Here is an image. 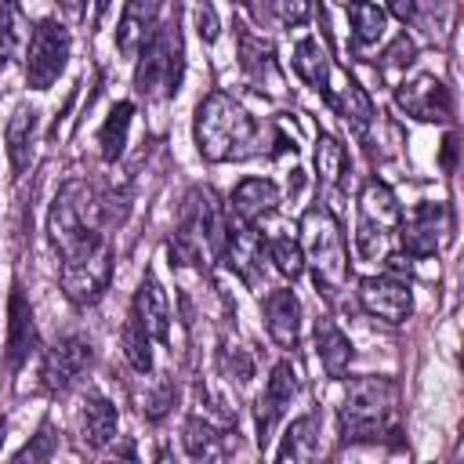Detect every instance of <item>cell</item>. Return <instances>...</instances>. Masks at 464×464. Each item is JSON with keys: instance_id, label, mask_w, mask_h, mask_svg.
Masks as SVG:
<instances>
[{"instance_id": "cell-1", "label": "cell", "mask_w": 464, "mask_h": 464, "mask_svg": "<svg viewBox=\"0 0 464 464\" xmlns=\"http://www.w3.org/2000/svg\"><path fill=\"white\" fill-rule=\"evenodd\" d=\"M257 134L254 116L225 91H210L196 109V149L210 163L254 156Z\"/></svg>"}, {"instance_id": "cell-2", "label": "cell", "mask_w": 464, "mask_h": 464, "mask_svg": "<svg viewBox=\"0 0 464 464\" xmlns=\"http://www.w3.org/2000/svg\"><path fill=\"white\" fill-rule=\"evenodd\" d=\"M185 72V44L178 29V14L160 22L149 40L138 51V69H134V91L145 102H167L178 94Z\"/></svg>"}, {"instance_id": "cell-3", "label": "cell", "mask_w": 464, "mask_h": 464, "mask_svg": "<svg viewBox=\"0 0 464 464\" xmlns=\"http://www.w3.org/2000/svg\"><path fill=\"white\" fill-rule=\"evenodd\" d=\"M399 388L388 377H355L341 399V439L344 442H377L388 431L395 413Z\"/></svg>"}, {"instance_id": "cell-4", "label": "cell", "mask_w": 464, "mask_h": 464, "mask_svg": "<svg viewBox=\"0 0 464 464\" xmlns=\"http://www.w3.org/2000/svg\"><path fill=\"white\" fill-rule=\"evenodd\" d=\"M47 236L62 257L87 246L91 239L105 236L102 232V203L87 181H65L58 188L51 214H47Z\"/></svg>"}, {"instance_id": "cell-5", "label": "cell", "mask_w": 464, "mask_h": 464, "mask_svg": "<svg viewBox=\"0 0 464 464\" xmlns=\"http://www.w3.org/2000/svg\"><path fill=\"white\" fill-rule=\"evenodd\" d=\"M225 243V218L210 188H192L185 196L181 225L170 239V265H203V257H218Z\"/></svg>"}, {"instance_id": "cell-6", "label": "cell", "mask_w": 464, "mask_h": 464, "mask_svg": "<svg viewBox=\"0 0 464 464\" xmlns=\"http://www.w3.org/2000/svg\"><path fill=\"white\" fill-rule=\"evenodd\" d=\"M301 254L315 272L319 286H341L348 279V254H344V236L330 207L315 203L301 214Z\"/></svg>"}, {"instance_id": "cell-7", "label": "cell", "mask_w": 464, "mask_h": 464, "mask_svg": "<svg viewBox=\"0 0 464 464\" xmlns=\"http://www.w3.org/2000/svg\"><path fill=\"white\" fill-rule=\"evenodd\" d=\"M112 279V246L105 236L62 257V290L72 304H94Z\"/></svg>"}, {"instance_id": "cell-8", "label": "cell", "mask_w": 464, "mask_h": 464, "mask_svg": "<svg viewBox=\"0 0 464 464\" xmlns=\"http://www.w3.org/2000/svg\"><path fill=\"white\" fill-rule=\"evenodd\" d=\"M402 207L395 192L384 181H366L359 192V232H355V250L359 257H377L384 254V239L392 228H399Z\"/></svg>"}, {"instance_id": "cell-9", "label": "cell", "mask_w": 464, "mask_h": 464, "mask_svg": "<svg viewBox=\"0 0 464 464\" xmlns=\"http://www.w3.org/2000/svg\"><path fill=\"white\" fill-rule=\"evenodd\" d=\"M69 29L54 18H44L29 44H25V83L33 91H47L62 72H65V62H69Z\"/></svg>"}, {"instance_id": "cell-10", "label": "cell", "mask_w": 464, "mask_h": 464, "mask_svg": "<svg viewBox=\"0 0 464 464\" xmlns=\"http://www.w3.org/2000/svg\"><path fill=\"white\" fill-rule=\"evenodd\" d=\"M395 102L406 116H413L420 123H446L453 116L450 87L435 72H417L413 80H402L395 87Z\"/></svg>"}, {"instance_id": "cell-11", "label": "cell", "mask_w": 464, "mask_h": 464, "mask_svg": "<svg viewBox=\"0 0 464 464\" xmlns=\"http://www.w3.org/2000/svg\"><path fill=\"white\" fill-rule=\"evenodd\" d=\"M450 236V210L442 203H417L406 221H399V243L410 257H431Z\"/></svg>"}, {"instance_id": "cell-12", "label": "cell", "mask_w": 464, "mask_h": 464, "mask_svg": "<svg viewBox=\"0 0 464 464\" xmlns=\"http://www.w3.org/2000/svg\"><path fill=\"white\" fill-rule=\"evenodd\" d=\"M359 304L384 323H406L413 312V294L410 283L395 279V276H366L359 283Z\"/></svg>"}, {"instance_id": "cell-13", "label": "cell", "mask_w": 464, "mask_h": 464, "mask_svg": "<svg viewBox=\"0 0 464 464\" xmlns=\"http://www.w3.org/2000/svg\"><path fill=\"white\" fill-rule=\"evenodd\" d=\"M91 362V341L80 337V334H69L62 341H54L47 352H44V366H40V377H44V388L47 392H65Z\"/></svg>"}, {"instance_id": "cell-14", "label": "cell", "mask_w": 464, "mask_h": 464, "mask_svg": "<svg viewBox=\"0 0 464 464\" xmlns=\"http://www.w3.org/2000/svg\"><path fill=\"white\" fill-rule=\"evenodd\" d=\"M294 395H297V370H294L290 362H279V366L272 370V377H268L261 399H257V410H254V417H257V442H261V446L268 442L272 428L283 420V413H286V406H290Z\"/></svg>"}, {"instance_id": "cell-15", "label": "cell", "mask_w": 464, "mask_h": 464, "mask_svg": "<svg viewBox=\"0 0 464 464\" xmlns=\"http://www.w3.org/2000/svg\"><path fill=\"white\" fill-rule=\"evenodd\" d=\"M221 254H225V261H228L250 286L261 283V254H265V239L254 232V225H246V221H239V218L228 221V225H225Z\"/></svg>"}, {"instance_id": "cell-16", "label": "cell", "mask_w": 464, "mask_h": 464, "mask_svg": "<svg viewBox=\"0 0 464 464\" xmlns=\"http://www.w3.org/2000/svg\"><path fill=\"white\" fill-rule=\"evenodd\" d=\"M130 319L152 337V341H167L170 334V304L167 294L160 286V279L152 272H145V279L134 290V304H130Z\"/></svg>"}, {"instance_id": "cell-17", "label": "cell", "mask_w": 464, "mask_h": 464, "mask_svg": "<svg viewBox=\"0 0 464 464\" xmlns=\"http://www.w3.org/2000/svg\"><path fill=\"white\" fill-rule=\"evenodd\" d=\"M36 348V323H33V308L25 301V294L14 286L11 290V301H7V344H4V355H7V370H18Z\"/></svg>"}, {"instance_id": "cell-18", "label": "cell", "mask_w": 464, "mask_h": 464, "mask_svg": "<svg viewBox=\"0 0 464 464\" xmlns=\"http://www.w3.org/2000/svg\"><path fill=\"white\" fill-rule=\"evenodd\" d=\"M116 424H120V413H116V406L105 395H87L80 402L76 435H80L83 450H105L116 439Z\"/></svg>"}, {"instance_id": "cell-19", "label": "cell", "mask_w": 464, "mask_h": 464, "mask_svg": "<svg viewBox=\"0 0 464 464\" xmlns=\"http://www.w3.org/2000/svg\"><path fill=\"white\" fill-rule=\"evenodd\" d=\"M265 330L279 348H294L301 337V301L294 290L279 286L265 294Z\"/></svg>"}, {"instance_id": "cell-20", "label": "cell", "mask_w": 464, "mask_h": 464, "mask_svg": "<svg viewBox=\"0 0 464 464\" xmlns=\"http://www.w3.org/2000/svg\"><path fill=\"white\" fill-rule=\"evenodd\" d=\"M163 0H127L120 25H116V47L123 58H138L141 44L149 40V33L156 29V14H160Z\"/></svg>"}, {"instance_id": "cell-21", "label": "cell", "mask_w": 464, "mask_h": 464, "mask_svg": "<svg viewBox=\"0 0 464 464\" xmlns=\"http://www.w3.org/2000/svg\"><path fill=\"white\" fill-rule=\"evenodd\" d=\"M228 203H232V218H239L246 225H257L261 218H268L279 207V188L268 178H243Z\"/></svg>"}, {"instance_id": "cell-22", "label": "cell", "mask_w": 464, "mask_h": 464, "mask_svg": "<svg viewBox=\"0 0 464 464\" xmlns=\"http://www.w3.org/2000/svg\"><path fill=\"white\" fill-rule=\"evenodd\" d=\"M323 94L330 98V105L337 109V116H341L355 134H366V130H370V123H373V102H370V94H366L348 72L341 76L337 87H326Z\"/></svg>"}, {"instance_id": "cell-23", "label": "cell", "mask_w": 464, "mask_h": 464, "mask_svg": "<svg viewBox=\"0 0 464 464\" xmlns=\"http://www.w3.org/2000/svg\"><path fill=\"white\" fill-rule=\"evenodd\" d=\"M4 141H7V156H11V170L22 174L33 160V141H36V109L18 105L4 127Z\"/></svg>"}, {"instance_id": "cell-24", "label": "cell", "mask_w": 464, "mask_h": 464, "mask_svg": "<svg viewBox=\"0 0 464 464\" xmlns=\"http://www.w3.org/2000/svg\"><path fill=\"white\" fill-rule=\"evenodd\" d=\"M315 352H319V362H323V370H326L330 377H341V373L348 370L352 355H355L348 334H341L330 319L315 323Z\"/></svg>"}, {"instance_id": "cell-25", "label": "cell", "mask_w": 464, "mask_h": 464, "mask_svg": "<svg viewBox=\"0 0 464 464\" xmlns=\"http://www.w3.org/2000/svg\"><path fill=\"white\" fill-rule=\"evenodd\" d=\"M294 72L308 87H315V91H326L330 87V58H326V51H323L319 40L308 36V40H301L294 47Z\"/></svg>"}, {"instance_id": "cell-26", "label": "cell", "mask_w": 464, "mask_h": 464, "mask_svg": "<svg viewBox=\"0 0 464 464\" xmlns=\"http://www.w3.org/2000/svg\"><path fill=\"white\" fill-rule=\"evenodd\" d=\"M130 116H134V105L130 102H116L109 120L102 123V134H98V145H102V160L105 163H116L127 149V130H130Z\"/></svg>"}, {"instance_id": "cell-27", "label": "cell", "mask_w": 464, "mask_h": 464, "mask_svg": "<svg viewBox=\"0 0 464 464\" xmlns=\"http://www.w3.org/2000/svg\"><path fill=\"white\" fill-rule=\"evenodd\" d=\"M319 450V431H315V417H297L286 435L283 446L276 450V460H308Z\"/></svg>"}, {"instance_id": "cell-28", "label": "cell", "mask_w": 464, "mask_h": 464, "mask_svg": "<svg viewBox=\"0 0 464 464\" xmlns=\"http://www.w3.org/2000/svg\"><path fill=\"white\" fill-rule=\"evenodd\" d=\"M315 174L323 185H341L348 174V152L334 134L315 138Z\"/></svg>"}, {"instance_id": "cell-29", "label": "cell", "mask_w": 464, "mask_h": 464, "mask_svg": "<svg viewBox=\"0 0 464 464\" xmlns=\"http://www.w3.org/2000/svg\"><path fill=\"white\" fill-rule=\"evenodd\" d=\"M348 22L355 33V44H377L384 36V11L370 0H348Z\"/></svg>"}, {"instance_id": "cell-30", "label": "cell", "mask_w": 464, "mask_h": 464, "mask_svg": "<svg viewBox=\"0 0 464 464\" xmlns=\"http://www.w3.org/2000/svg\"><path fill=\"white\" fill-rule=\"evenodd\" d=\"M25 40H29V33H25L22 7H18L14 0H4V4H0V65H4L7 58H14Z\"/></svg>"}, {"instance_id": "cell-31", "label": "cell", "mask_w": 464, "mask_h": 464, "mask_svg": "<svg viewBox=\"0 0 464 464\" xmlns=\"http://www.w3.org/2000/svg\"><path fill=\"white\" fill-rule=\"evenodd\" d=\"M120 341H123L127 362H130L138 373H149V370H152V337H149L134 319H127V326L120 330Z\"/></svg>"}, {"instance_id": "cell-32", "label": "cell", "mask_w": 464, "mask_h": 464, "mask_svg": "<svg viewBox=\"0 0 464 464\" xmlns=\"http://www.w3.org/2000/svg\"><path fill=\"white\" fill-rule=\"evenodd\" d=\"M185 450H188V457H218L221 453V442H225V435L214 428V424H207V420H199V417H192L188 424H185Z\"/></svg>"}, {"instance_id": "cell-33", "label": "cell", "mask_w": 464, "mask_h": 464, "mask_svg": "<svg viewBox=\"0 0 464 464\" xmlns=\"http://www.w3.org/2000/svg\"><path fill=\"white\" fill-rule=\"evenodd\" d=\"M268 257H272L276 272H279V276H286V279H297V276L304 272L301 243H297V239H290V236H276V239L268 243Z\"/></svg>"}, {"instance_id": "cell-34", "label": "cell", "mask_w": 464, "mask_h": 464, "mask_svg": "<svg viewBox=\"0 0 464 464\" xmlns=\"http://www.w3.org/2000/svg\"><path fill=\"white\" fill-rule=\"evenodd\" d=\"M239 58H243V69H246L254 80H261V72H272V76H276V62H272V47H268V44H261V40H254V36H243Z\"/></svg>"}, {"instance_id": "cell-35", "label": "cell", "mask_w": 464, "mask_h": 464, "mask_svg": "<svg viewBox=\"0 0 464 464\" xmlns=\"http://www.w3.org/2000/svg\"><path fill=\"white\" fill-rule=\"evenodd\" d=\"M272 11L283 25H301L312 14V0H272Z\"/></svg>"}, {"instance_id": "cell-36", "label": "cell", "mask_w": 464, "mask_h": 464, "mask_svg": "<svg viewBox=\"0 0 464 464\" xmlns=\"http://www.w3.org/2000/svg\"><path fill=\"white\" fill-rule=\"evenodd\" d=\"M218 14H214V7H210V0H199L196 4V33L207 40V44H214L218 40Z\"/></svg>"}, {"instance_id": "cell-37", "label": "cell", "mask_w": 464, "mask_h": 464, "mask_svg": "<svg viewBox=\"0 0 464 464\" xmlns=\"http://www.w3.org/2000/svg\"><path fill=\"white\" fill-rule=\"evenodd\" d=\"M413 54H417L413 40L399 36V40L388 47V54H384V69H402V65H410V62H413Z\"/></svg>"}, {"instance_id": "cell-38", "label": "cell", "mask_w": 464, "mask_h": 464, "mask_svg": "<svg viewBox=\"0 0 464 464\" xmlns=\"http://www.w3.org/2000/svg\"><path fill=\"white\" fill-rule=\"evenodd\" d=\"M51 450H54V435H51V428L44 424V428H40V435H36V442H33V446H25V450H18V460H47V457H51Z\"/></svg>"}, {"instance_id": "cell-39", "label": "cell", "mask_w": 464, "mask_h": 464, "mask_svg": "<svg viewBox=\"0 0 464 464\" xmlns=\"http://www.w3.org/2000/svg\"><path fill=\"white\" fill-rule=\"evenodd\" d=\"M388 11L399 18V22H410L417 14V0H388Z\"/></svg>"}, {"instance_id": "cell-40", "label": "cell", "mask_w": 464, "mask_h": 464, "mask_svg": "<svg viewBox=\"0 0 464 464\" xmlns=\"http://www.w3.org/2000/svg\"><path fill=\"white\" fill-rule=\"evenodd\" d=\"M54 4H58V11H62L65 18H72V22H76V18L83 14V4H87V0H54Z\"/></svg>"}, {"instance_id": "cell-41", "label": "cell", "mask_w": 464, "mask_h": 464, "mask_svg": "<svg viewBox=\"0 0 464 464\" xmlns=\"http://www.w3.org/2000/svg\"><path fill=\"white\" fill-rule=\"evenodd\" d=\"M453 152H457V138L450 134V138L442 141V163H446V167H453Z\"/></svg>"}, {"instance_id": "cell-42", "label": "cell", "mask_w": 464, "mask_h": 464, "mask_svg": "<svg viewBox=\"0 0 464 464\" xmlns=\"http://www.w3.org/2000/svg\"><path fill=\"white\" fill-rule=\"evenodd\" d=\"M109 4H112V0H98V18H102V14L109 11Z\"/></svg>"}, {"instance_id": "cell-43", "label": "cell", "mask_w": 464, "mask_h": 464, "mask_svg": "<svg viewBox=\"0 0 464 464\" xmlns=\"http://www.w3.org/2000/svg\"><path fill=\"white\" fill-rule=\"evenodd\" d=\"M4 431H7V424H4V417H0V446H4Z\"/></svg>"}, {"instance_id": "cell-44", "label": "cell", "mask_w": 464, "mask_h": 464, "mask_svg": "<svg viewBox=\"0 0 464 464\" xmlns=\"http://www.w3.org/2000/svg\"><path fill=\"white\" fill-rule=\"evenodd\" d=\"M236 4H246V0H236Z\"/></svg>"}]
</instances>
